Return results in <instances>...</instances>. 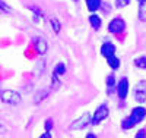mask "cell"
Listing matches in <instances>:
<instances>
[{
    "mask_svg": "<svg viewBox=\"0 0 146 138\" xmlns=\"http://www.w3.org/2000/svg\"><path fill=\"white\" fill-rule=\"evenodd\" d=\"M146 116V109L145 107H136V109H133L131 112V115L124 119L123 122H121V127H123V129H130L133 128L135 125H137L139 122H142Z\"/></svg>",
    "mask_w": 146,
    "mask_h": 138,
    "instance_id": "6da1fadb",
    "label": "cell"
},
{
    "mask_svg": "<svg viewBox=\"0 0 146 138\" xmlns=\"http://www.w3.org/2000/svg\"><path fill=\"white\" fill-rule=\"evenodd\" d=\"M2 100H3V103H7V104H18L21 102V96L16 91L5 90L2 93Z\"/></svg>",
    "mask_w": 146,
    "mask_h": 138,
    "instance_id": "7a4b0ae2",
    "label": "cell"
},
{
    "mask_svg": "<svg viewBox=\"0 0 146 138\" xmlns=\"http://www.w3.org/2000/svg\"><path fill=\"white\" fill-rule=\"evenodd\" d=\"M108 116V107L105 106V104H101L98 109H96V112H95V115H94V118H92V123L94 125H98L102 119H105Z\"/></svg>",
    "mask_w": 146,
    "mask_h": 138,
    "instance_id": "3957f363",
    "label": "cell"
},
{
    "mask_svg": "<svg viewBox=\"0 0 146 138\" xmlns=\"http://www.w3.org/2000/svg\"><path fill=\"white\" fill-rule=\"evenodd\" d=\"M124 30V22H123V19H113L111 22H110V25H108V31L110 32H113V34H117V32H121Z\"/></svg>",
    "mask_w": 146,
    "mask_h": 138,
    "instance_id": "277c9868",
    "label": "cell"
},
{
    "mask_svg": "<svg viewBox=\"0 0 146 138\" xmlns=\"http://www.w3.org/2000/svg\"><path fill=\"white\" fill-rule=\"evenodd\" d=\"M127 90H129V82H127V78H123L120 82H118V87H117V91H118V97L121 100H124L126 96H127Z\"/></svg>",
    "mask_w": 146,
    "mask_h": 138,
    "instance_id": "5b68a950",
    "label": "cell"
},
{
    "mask_svg": "<svg viewBox=\"0 0 146 138\" xmlns=\"http://www.w3.org/2000/svg\"><path fill=\"white\" fill-rule=\"evenodd\" d=\"M89 122H92L91 120V118H89V115L86 113V115H83L82 118H79L75 123L72 125V129H82V128H85L86 125L89 123Z\"/></svg>",
    "mask_w": 146,
    "mask_h": 138,
    "instance_id": "8992f818",
    "label": "cell"
},
{
    "mask_svg": "<svg viewBox=\"0 0 146 138\" xmlns=\"http://www.w3.org/2000/svg\"><path fill=\"white\" fill-rule=\"evenodd\" d=\"M114 52H115V47H114L111 43H105V44L101 47V53H102L105 57L114 56Z\"/></svg>",
    "mask_w": 146,
    "mask_h": 138,
    "instance_id": "52a82bcc",
    "label": "cell"
},
{
    "mask_svg": "<svg viewBox=\"0 0 146 138\" xmlns=\"http://www.w3.org/2000/svg\"><path fill=\"white\" fill-rule=\"evenodd\" d=\"M142 85H139L137 88H136V91H135V94H136V100L137 102H145L146 100V90H143V88H140Z\"/></svg>",
    "mask_w": 146,
    "mask_h": 138,
    "instance_id": "ba28073f",
    "label": "cell"
},
{
    "mask_svg": "<svg viewBox=\"0 0 146 138\" xmlns=\"http://www.w3.org/2000/svg\"><path fill=\"white\" fill-rule=\"evenodd\" d=\"M86 5H88L89 12H95L96 9L100 7V5H101V0H86Z\"/></svg>",
    "mask_w": 146,
    "mask_h": 138,
    "instance_id": "9c48e42d",
    "label": "cell"
},
{
    "mask_svg": "<svg viewBox=\"0 0 146 138\" xmlns=\"http://www.w3.org/2000/svg\"><path fill=\"white\" fill-rule=\"evenodd\" d=\"M35 47H36V52H40V53H45L47 52V43L42 38H40L38 41H36Z\"/></svg>",
    "mask_w": 146,
    "mask_h": 138,
    "instance_id": "30bf717a",
    "label": "cell"
},
{
    "mask_svg": "<svg viewBox=\"0 0 146 138\" xmlns=\"http://www.w3.org/2000/svg\"><path fill=\"white\" fill-rule=\"evenodd\" d=\"M139 18L146 21V0H140V9H139Z\"/></svg>",
    "mask_w": 146,
    "mask_h": 138,
    "instance_id": "8fae6325",
    "label": "cell"
},
{
    "mask_svg": "<svg viewBox=\"0 0 146 138\" xmlns=\"http://www.w3.org/2000/svg\"><path fill=\"white\" fill-rule=\"evenodd\" d=\"M89 22H91V25H92L95 30H98V28L101 27V19H100L98 16H95V15H92V16L89 18Z\"/></svg>",
    "mask_w": 146,
    "mask_h": 138,
    "instance_id": "7c38bea8",
    "label": "cell"
},
{
    "mask_svg": "<svg viewBox=\"0 0 146 138\" xmlns=\"http://www.w3.org/2000/svg\"><path fill=\"white\" fill-rule=\"evenodd\" d=\"M108 65L111 66L113 69H117L118 65H120V60H118L115 56H110V57H108Z\"/></svg>",
    "mask_w": 146,
    "mask_h": 138,
    "instance_id": "4fadbf2b",
    "label": "cell"
},
{
    "mask_svg": "<svg viewBox=\"0 0 146 138\" xmlns=\"http://www.w3.org/2000/svg\"><path fill=\"white\" fill-rule=\"evenodd\" d=\"M135 63H136V66L137 68H146V57L145 56H142V57H137L136 60H135Z\"/></svg>",
    "mask_w": 146,
    "mask_h": 138,
    "instance_id": "5bb4252c",
    "label": "cell"
},
{
    "mask_svg": "<svg viewBox=\"0 0 146 138\" xmlns=\"http://www.w3.org/2000/svg\"><path fill=\"white\" fill-rule=\"evenodd\" d=\"M66 72V66L63 65V63H58L57 66H56V71H54V73H57V75H63Z\"/></svg>",
    "mask_w": 146,
    "mask_h": 138,
    "instance_id": "9a60e30c",
    "label": "cell"
},
{
    "mask_svg": "<svg viewBox=\"0 0 146 138\" xmlns=\"http://www.w3.org/2000/svg\"><path fill=\"white\" fill-rule=\"evenodd\" d=\"M130 3V0H117L115 2V5L118 6V7H123V6H127Z\"/></svg>",
    "mask_w": 146,
    "mask_h": 138,
    "instance_id": "2e32d148",
    "label": "cell"
},
{
    "mask_svg": "<svg viewBox=\"0 0 146 138\" xmlns=\"http://www.w3.org/2000/svg\"><path fill=\"white\" fill-rule=\"evenodd\" d=\"M107 85H108V90H111L113 88V85H114V77L111 75V77H108L107 79Z\"/></svg>",
    "mask_w": 146,
    "mask_h": 138,
    "instance_id": "e0dca14e",
    "label": "cell"
},
{
    "mask_svg": "<svg viewBox=\"0 0 146 138\" xmlns=\"http://www.w3.org/2000/svg\"><path fill=\"white\" fill-rule=\"evenodd\" d=\"M53 128V120L51 119H48L47 122H45V131H48V132H50V129Z\"/></svg>",
    "mask_w": 146,
    "mask_h": 138,
    "instance_id": "ac0fdd59",
    "label": "cell"
},
{
    "mask_svg": "<svg viewBox=\"0 0 146 138\" xmlns=\"http://www.w3.org/2000/svg\"><path fill=\"white\" fill-rule=\"evenodd\" d=\"M53 27H54V30H56V31H58V30H60V24H58V21H57V19H53Z\"/></svg>",
    "mask_w": 146,
    "mask_h": 138,
    "instance_id": "d6986e66",
    "label": "cell"
},
{
    "mask_svg": "<svg viewBox=\"0 0 146 138\" xmlns=\"http://www.w3.org/2000/svg\"><path fill=\"white\" fill-rule=\"evenodd\" d=\"M145 135H146V131H145V129H142V131H139V132H137L136 138H145Z\"/></svg>",
    "mask_w": 146,
    "mask_h": 138,
    "instance_id": "ffe728a7",
    "label": "cell"
},
{
    "mask_svg": "<svg viewBox=\"0 0 146 138\" xmlns=\"http://www.w3.org/2000/svg\"><path fill=\"white\" fill-rule=\"evenodd\" d=\"M40 138H51V134L50 132H48V131H45V134H42Z\"/></svg>",
    "mask_w": 146,
    "mask_h": 138,
    "instance_id": "44dd1931",
    "label": "cell"
},
{
    "mask_svg": "<svg viewBox=\"0 0 146 138\" xmlns=\"http://www.w3.org/2000/svg\"><path fill=\"white\" fill-rule=\"evenodd\" d=\"M86 138H96V137H95L94 134H88V135H86Z\"/></svg>",
    "mask_w": 146,
    "mask_h": 138,
    "instance_id": "7402d4cb",
    "label": "cell"
}]
</instances>
